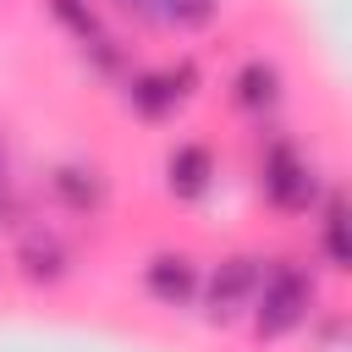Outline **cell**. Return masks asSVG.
Returning <instances> with one entry per match:
<instances>
[{
	"mask_svg": "<svg viewBox=\"0 0 352 352\" xmlns=\"http://www.w3.org/2000/svg\"><path fill=\"white\" fill-rule=\"evenodd\" d=\"M0 182H6V148H0Z\"/></svg>",
	"mask_w": 352,
	"mask_h": 352,
	"instance_id": "obj_12",
	"label": "cell"
},
{
	"mask_svg": "<svg viewBox=\"0 0 352 352\" xmlns=\"http://www.w3.org/2000/svg\"><path fill=\"white\" fill-rule=\"evenodd\" d=\"M231 94H236L242 110H275L280 104V72H275V60H248L231 77Z\"/></svg>",
	"mask_w": 352,
	"mask_h": 352,
	"instance_id": "obj_7",
	"label": "cell"
},
{
	"mask_svg": "<svg viewBox=\"0 0 352 352\" xmlns=\"http://www.w3.org/2000/svg\"><path fill=\"white\" fill-rule=\"evenodd\" d=\"M0 226H6V204H0Z\"/></svg>",
	"mask_w": 352,
	"mask_h": 352,
	"instance_id": "obj_13",
	"label": "cell"
},
{
	"mask_svg": "<svg viewBox=\"0 0 352 352\" xmlns=\"http://www.w3.org/2000/svg\"><path fill=\"white\" fill-rule=\"evenodd\" d=\"M248 308H253V330L264 341H280V336H292L314 314V280L297 264H270L258 275V292H253Z\"/></svg>",
	"mask_w": 352,
	"mask_h": 352,
	"instance_id": "obj_1",
	"label": "cell"
},
{
	"mask_svg": "<svg viewBox=\"0 0 352 352\" xmlns=\"http://www.w3.org/2000/svg\"><path fill=\"white\" fill-rule=\"evenodd\" d=\"M209 182H214V154L204 143H176L170 160H165V187L176 198H204Z\"/></svg>",
	"mask_w": 352,
	"mask_h": 352,
	"instance_id": "obj_6",
	"label": "cell"
},
{
	"mask_svg": "<svg viewBox=\"0 0 352 352\" xmlns=\"http://www.w3.org/2000/svg\"><path fill=\"white\" fill-rule=\"evenodd\" d=\"M319 248H324V264H330V270H346V264H352V248H346V204H341V192H330V204H324Z\"/></svg>",
	"mask_w": 352,
	"mask_h": 352,
	"instance_id": "obj_10",
	"label": "cell"
},
{
	"mask_svg": "<svg viewBox=\"0 0 352 352\" xmlns=\"http://www.w3.org/2000/svg\"><path fill=\"white\" fill-rule=\"evenodd\" d=\"M16 264H22V275H28V280H60V275H66V248H60L55 236L33 231V236H22Z\"/></svg>",
	"mask_w": 352,
	"mask_h": 352,
	"instance_id": "obj_8",
	"label": "cell"
},
{
	"mask_svg": "<svg viewBox=\"0 0 352 352\" xmlns=\"http://www.w3.org/2000/svg\"><path fill=\"white\" fill-rule=\"evenodd\" d=\"M143 286H148V297H154V302L182 308V302L198 292V264H192L187 253H154V258H148V270H143Z\"/></svg>",
	"mask_w": 352,
	"mask_h": 352,
	"instance_id": "obj_5",
	"label": "cell"
},
{
	"mask_svg": "<svg viewBox=\"0 0 352 352\" xmlns=\"http://www.w3.org/2000/svg\"><path fill=\"white\" fill-rule=\"evenodd\" d=\"M50 187H55L72 209H99V204H104V176H99V170H82V165H60V170L50 176Z\"/></svg>",
	"mask_w": 352,
	"mask_h": 352,
	"instance_id": "obj_9",
	"label": "cell"
},
{
	"mask_svg": "<svg viewBox=\"0 0 352 352\" xmlns=\"http://www.w3.org/2000/svg\"><path fill=\"white\" fill-rule=\"evenodd\" d=\"M258 187H264V198H270L275 209H308V204L319 198V176H314V165H308L297 148H286V143H275V148L264 154Z\"/></svg>",
	"mask_w": 352,
	"mask_h": 352,
	"instance_id": "obj_2",
	"label": "cell"
},
{
	"mask_svg": "<svg viewBox=\"0 0 352 352\" xmlns=\"http://www.w3.org/2000/svg\"><path fill=\"white\" fill-rule=\"evenodd\" d=\"M182 82H192V66H170V72H143V77H132L126 82V104L138 110V116H148V121H160L165 110H176L182 99H187V88Z\"/></svg>",
	"mask_w": 352,
	"mask_h": 352,
	"instance_id": "obj_4",
	"label": "cell"
},
{
	"mask_svg": "<svg viewBox=\"0 0 352 352\" xmlns=\"http://www.w3.org/2000/svg\"><path fill=\"white\" fill-rule=\"evenodd\" d=\"M258 275H264V264L258 258H248V253H236V258H226L220 270H214V280H209V319H231L236 308H248L253 302V292H258Z\"/></svg>",
	"mask_w": 352,
	"mask_h": 352,
	"instance_id": "obj_3",
	"label": "cell"
},
{
	"mask_svg": "<svg viewBox=\"0 0 352 352\" xmlns=\"http://www.w3.org/2000/svg\"><path fill=\"white\" fill-rule=\"evenodd\" d=\"M220 11V0H148V16L170 22V28H209Z\"/></svg>",
	"mask_w": 352,
	"mask_h": 352,
	"instance_id": "obj_11",
	"label": "cell"
}]
</instances>
